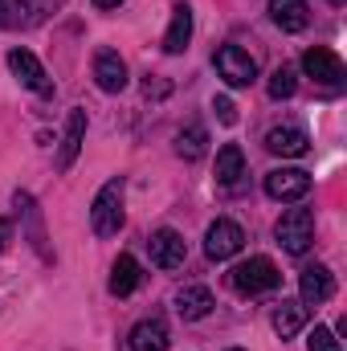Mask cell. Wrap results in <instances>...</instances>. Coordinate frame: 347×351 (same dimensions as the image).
I'll list each match as a JSON object with an SVG mask.
<instances>
[{
  "label": "cell",
  "mask_w": 347,
  "mask_h": 351,
  "mask_svg": "<svg viewBox=\"0 0 347 351\" xmlns=\"http://www.w3.org/2000/svg\"><path fill=\"white\" fill-rule=\"evenodd\" d=\"M143 282V274H139V262L131 258V254H123L115 269H110V294H119V298H127V294H135V286Z\"/></svg>",
  "instance_id": "cell-20"
},
{
  "label": "cell",
  "mask_w": 347,
  "mask_h": 351,
  "mask_svg": "<svg viewBox=\"0 0 347 351\" xmlns=\"http://www.w3.org/2000/svg\"><path fill=\"white\" fill-rule=\"evenodd\" d=\"M298 290H302V302L307 306H319L335 294V274L327 265H307L302 278H298Z\"/></svg>",
  "instance_id": "cell-13"
},
{
  "label": "cell",
  "mask_w": 347,
  "mask_h": 351,
  "mask_svg": "<svg viewBox=\"0 0 347 351\" xmlns=\"http://www.w3.org/2000/svg\"><path fill=\"white\" fill-rule=\"evenodd\" d=\"M331 4H344V0H331Z\"/></svg>",
  "instance_id": "cell-28"
},
{
  "label": "cell",
  "mask_w": 347,
  "mask_h": 351,
  "mask_svg": "<svg viewBox=\"0 0 347 351\" xmlns=\"http://www.w3.org/2000/svg\"><path fill=\"white\" fill-rule=\"evenodd\" d=\"M302 74H307V78H315L319 86H327V90H339V86H344V78H347L339 53H335V49H327V45H315V49H307V53H302Z\"/></svg>",
  "instance_id": "cell-5"
},
{
  "label": "cell",
  "mask_w": 347,
  "mask_h": 351,
  "mask_svg": "<svg viewBox=\"0 0 347 351\" xmlns=\"http://www.w3.org/2000/svg\"><path fill=\"white\" fill-rule=\"evenodd\" d=\"M233 351H241V348H233Z\"/></svg>",
  "instance_id": "cell-29"
},
{
  "label": "cell",
  "mask_w": 347,
  "mask_h": 351,
  "mask_svg": "<svg viewBox=\"0 0 347 351\" xmlns=\"http://www.w3.org/2000/svg\"><path fill=\"white\" fill-rule=\"evenodd\" d=\"M152 262L160 265V269H180L184 258H188V245H184V237L176 233V229H160V233H152Z\"/></svg>",
  "instance_id": "cell-10"
},
{
  "label": "cell",
  "mask_w": 347,
  "mask_h": 351,
  "mask_svg": "<svg viewBox=\"0 0 347 351\" xmlns=\"http://www.w3.org/2000/svg\"><path fill=\"white\" fill-rule=\"evenodd\" d=\"M265 147H270L274 156H282V160H298V156L311 152V135H307L302 127H274V131L265 135Z\"/></svg>",
  "instance_id": "cell-12"
},
{
  "label": "cell",
  "mask_w": 347,
  "mask_h": 351,
  "mask_svg": "<svg viewBox=\"0 0 347 351\" xmlns=\"http://www.w3.org/2000/svg\"><path fill=\"white\" fill-rule=\"evenodd\" d=\"M82 135H86V110H70V119H66V135H62V152H58V168H62V172L78 160V152H82Z\"/></svg>",
  "instance_id": "cell-16"
},
{
  "label": "cell",
  "mask_w": 347,
  "mask_h": 351,
  "mask_svg": "<svg viewBox=\"0 0 347 351\" xmlns=\"http://www.w3.org/2000/svg\"><path fill=\"white\" fill-rule=\"evenodd\" d=\"M241 245H246V233H241V225L229 221V217L213 221L208 233H204V254H208L213 262H229L233 254H241Z\"/></svg>",
  "instance_id": "cell-6"
},
{
  "label": "cell",
  "mask_w": 347,
  "mask_h": 351,
  "mask_svg": "<svg viewBox=\"0 0 347 351\" xmlns=\"http://www.w3.org/2000/svg\"><path fill=\"white\" fill-rule=\"evenodd\" d=\"M274 237L286 254H294V258L307 254L315 245V213L311 208H286L274 225Z\"/></svg>",
  "instance_id": "cell-2"
},
{
  "label": "cell",
  "mask_w": 347,
  "mask_h": 351,
  "mask_svg": "<svg viewBox=\"0 0 347 351\" xmlns=\"http://www.w3.org/2000/svg\"><path fill=\"white\" fill-rule=\"evenodd\" d=\"M213 62H217V74H221L229 86H250V82L258 78V62H254L241 45H221Z\"/></svg>",
  "instance_id": "cell-7"
},
{
  "label": "cell",
  "mask_w": 347,
  "mask_h": 351,
  "mask_svg": "<svg viewBox=\"0 0 347 351\" xmlns=\"http://www.w3.org/2000/svg\"><path fill=\"white\" fill-rule=\"evenodd\" d=\"M188 41H192V8H188V4H176L172 25H168V33H164V49H168V53H184Z\"/></svg>",
  "instance_id": "cell-19"
},
{
  "label": "cell",
  "mask_w": 347,
  "mask_h": 351,
  "mask_svg": "<svg viewBox=\"0 0 347 351\" xmlns=\"http://www.w3.org/2000/svg\"><path fill=\"white\" fill-rule=\"evenodd\" d=\"M294 86H298V82H294V70H290V66H278V70L270 74V98L282 102V98L294 94Z\"/></svg>",
  "instance_id": "cell-23"
},
{
  "label": "cell",
  "mask_w": 347,
  "mask_h": 351,
  "mask_svg": "<svg viewBox=\"0 0 347 351\" xmlns=\"http://www.w3.org/2000/svg\"><path fill=\"white\" fill-rule=\"evenodd\" d=\"M8 241H12V221H8V217H0V254L8 250Z\"/></svg>",
  "instance_id": "cell-26"
},
{
  "label": "cell",
  "mask_w": 347,
  "mask_h": 351,
  "mask_svg": "<svg viewBox=\"0 0 347 351\" xmlns=\"http://www.w3.org/2000/svg\"><path fill=\"white\" fill-rule=\"evenodd\" d=\"M307 192H311V172L302 168H278L265 176V196L274 200H302Z\"/></svg>",
  "instance_id": "cell-9"
},
{
  "label": "cell",
  "mask_w": 347,
  "mask_h": 351,
  "mask_svg": "<svg viewBox=\"0 0 347 351\" xmlns=\"http://www.w3.org/2000/svg\"><path fill=\"white\" fill-rule=\"evenodd\" d=\"M270 21L282 33H302L311 21V8H307V0H270Z\"/></svg>",
  "instance_id": "cell-15"
},
{
  "label": "cell",
  "mask_w": 347,
  "mask_h": 351,
  "mask_svg": "<svg viewBox=\"0 0 347 351\" xmlns=\"http://www.w3.org/2000/svg\"><path fill=\"white\" fill-rule=\"evenodd\" d=\"M123 196H127V180L123 176H115V180H106L98 188V196L90 204V229H94V237H115L123 229V221H127Z\"/></svg>",
  "instance_id": "cell-1"
},
{
  "label": "cell",
  "mask_w": 347,
  "mask_h": 351,
  "mask_svg": "<svg viewBox=\"0 0 347 351\" xmlns=\"http://www.w3.org/2000/svg\"><path fill=\"white\" fill-rule=\"evenodd\" d=\"M123 0H94V8H119Z\"/></svg>",
  "instance_id": "cell-27"
},
{
  "label": "cell",
  "mask_w": 347,
  "mask_h": 351,
  "mask_svg": "<svg viewBox=\"0 0 347 351\" xmlns=\"http://www.w3.org/2000/svg\"><path fill=\"white\" fill-rule=\"evenodd\" d=\"M62 0H0V29H37Z\"/></svg>",
  "instance_id": "cell-4"
},
{
  "label": "cell",
  "mask_w": 347,
  "mask_h": 351,
  "mask_svg": "<svg viewBox=\"0 0 347 351\" xmlns=\"http://www.w3.org/2000/svg\"><path fill=\"white\" fill-rule=\"evenodd\" d=\"M94 82H98V90H106V94H123L127 90V62L115 49H102L94 58Z\"/></svg>",
  "instance_id": "cell-11"
},
{
  "label": "cell",
  "mask_w": 347,
  "mask_h": 351,
  "mask_svg": "<svg viewBox=\"0 0 347 351\" xmlns=\"http://www.w3.org/2000/svg\"><path fill=\"white\" fill-rule=\"evenodd\" d=\"M229 282H233V290H237V294H250V298H258V294L278 290L282 274H278V265L270 262V258H250V262H241L233 274H229Z\"/></svg>",
  "instance_id": "cell-3"
},
{
  "label": "cell",
  "mask_w": 347,
  "mask_h": 351,
  "mask_svg": "<svg viewBox=\"0 0 347 351\" xmlns=\"http://www.w3.org/2000/svg\"><path fill=\"white\" fill-rule=\"evenodd\" d=\"M241 176H246V156H241V147H237V143H225V147L217 152V184H221V188H237Z\"/></svg>",
  "instance_id": "cell-18"
},
{
  "label": "cell",
  "mask_w": 347,
  "mask_h": 351,
  "mask_svg": "<svg viewBox=\"0 0 347 351\" xmlns=\"http://www.w3.org/2000/svg\"><path fill=\"white\" fill-rule=\"evenodd\" d=\"M8 70H12V78H16L21 86H29L33 94H41V98L53 94V82H49L45 66H41L29 49H12V53H8Z\"/></svg>",
  "instance_id": "cell-8"
},
{
  "label": "cell",
  "mask_w": 347,
  "mask_h": 351,
  "mask_svg": "<svg viewBox=\"0 0 347 351\" xmlns=\"http://www.w3.org/2000/svg\"><path fill=\"white\" fill-rule=\"evenodd\" d=\"M307 351H344V343L335 339V331H331V327H315V331H311V339H307Z\"/></svg>",
  "instance_id": "cell-24"
},
{
  "label": "cell",
  "mask_w": 347,
  "mask_h": 351,
  "mask_svg": "<svg viewBox=\"0 0 347 351\" xmlns=\"http://www.w3.org/2000/svg\"><path fill=\"white\" fill-rule=\"evenodd\" d=\"M302 323H307V306H302V302H282V306L274 311V331H278L282 339L298 335Z\"/></svg>",
  "instance_id": "cell-22"
},
{
  "label": "cell",
  "mask_w": 347,
  "mask_h": 351,
  "mask_svg": "<svg viewBox=\"0 0 347 351\" xmlns=\"http://www.w3.org/2000/svg\"><path fill=\"white\" fill-rule=\"evenodd\" d=\"M168 323L164 319H143L131 327L127 335V351H168Z\"/></svg>",
  "instance_id": "cell-14"
},
{
  "label": "cell",
  "mask_w": 347,
  "mask_h": 351,
  "mask_svg": "<svg viewBox=\"0 0 347 351\" xmlns=\"http://www.w3.org/2000/svg\"><path fill=\"white\" fill-rule=\"evenodd\" d=\"M213 110H217V119H221L225 127H233V123H237V106H233V98H225V94H221V98H213Z\"/></svg>",
  "instance_id": "cell-25"
},
{
  "label": "cell",
  "mask_w": 347,
  "mask_h": 351,
  "mask_svg": "<svg viewBox=\"0 0 347 351\" xmlns=\"http://www.w3.org/2000/svg\"><path fill=\"white\" fill-rule=\"evenodd\" d=\"M213 306H217V302H213V290H208V286H184V290L176 294V315L188 319V323H192V319H204Z\"/></svg>",
  "instance_id": "cell-17"
},
{
  "label": "cell",
  "mask_w": 347,
  "mask_h": 351,
  "mask_svg": "<svg viewBox=\"0 0 347 351\" xmlns=\"http://www.w3.org/2000/svg\"><path fill=\"white\" fill-rule=\"evenodd\" d=\"M204 152H208V131H204V127L192 123V127H184V131L176 135V156H180V160H200Z\"/></svg>",
  "instance_id": "cell-21"
}]
</instances>
